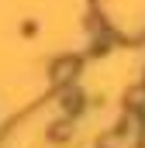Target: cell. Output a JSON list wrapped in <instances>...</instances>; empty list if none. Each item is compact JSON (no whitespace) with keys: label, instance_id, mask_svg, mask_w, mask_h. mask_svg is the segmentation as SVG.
<instances>
[{"label":"cell","instance_id":"6da1fadb","mask_svg":"<svg viewBox=\"0 0 145 148\" xmlns=\"http://www.w3.org/2000/svg\"><path fill=\"white\" fill-rule=\"evenodd\" d=\"M76 69H79V62H76V59H62V62H55L52 79H55V83H69L72 76H76Z\"/></svg>","mask_w":145,"mask_h":148}]
</instances>
